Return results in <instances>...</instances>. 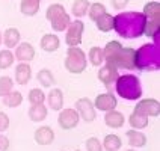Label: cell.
Here are the masks:
<instances>
[{"label":"cell","mask_w":160,"mask_h":151,"mask_svg":"<svg viewBox=\"0 0 160 151\" xmlns=\"http://www.w3.org/2000/svg\"><path fill=\"white\" fill-rule=\"evenodd\" d=\"M113 29L116 33L127 39L139 38L143 35L145 29V17L142 12L128 11V12H119L113 17Z\"/></svg>","instance_id":"cell-1"},{"label":"cell","mask_w":160,"mask_h":151,"mask_svg":"<svg viewBox=\"0 0 160 151\" xmlns=\"http://www.w3.org/2000/svg\"><path fill=\"white\" fill-rule=\"evenodd\" d=\"M106 65L115 70H133L134 68V50L132 47H122L118 41L107 43L103 48Z\"/></svg>","instance_id":"cell-2"},{"label":"cell","mask_w":160,"mask_h":151,"mask_svg":"<svg viewBox=\"0 0 160 151\" xmlns=\"http://www.w3.org/2000/svg\"><path fill=\"white\" fill-rule=\"evenodd\" d=\"M134 68L147 71L160 70V53L157 44H143L134 50Z\"/></svg>","instance_id":"cell-3"},{"label":"cell","mask_w":160,"mask_h":151,"mask_svg":"<svg viewBox=\"0 0 160 151\" xmlns=\"http://www.w3.org/2000/svg\"><path fill=\"white\" fill-rule=\"evenodd\" d=\"M115 91L116 94L124 100H139L142 97V86L141 80L133 74H122L118 76L115 80Z\"/></svg>","instance_id":"cell-4"},{"label":"cell","mask_w":160,"mask_h":151,"mask_svg":"<svg viewBox=\"0 0 160 151\" xmlns=\"http://www.w3.org/2000/svg\"><path fill=\"white\" fill-rule=\"evenodd\" d=\"M143 17H145V29L143 33L147 36L152 38L157 45H159V32H160V3L159 0L156 2H148L143 6Z\"/></svg>","instance_id":"cell-5"},{"label":"cell","mask_w":160,"mask_h":151,"mask_svg":"<svg viewBox=\"0 0 160 151\" xmlns=\"http://www.w3.org/2000/svg\"><path fill=\"white\" fill-rule=\"evenodd\" d=\"M45 18L50 21V24L53 27L54 32H62L67 30V27L71 24V18L68 15V12L65 11L62 5L59 3H53L47 8L45 12Z\"/></svg>","instance_id":"cell-6"},{"label":"cell","mask_w":160,"mask_h":151,"mask_svg":"<svg viewBox=\"0 0 160 151\" xmlns=\"http://www.w3.org/2000/svg\"><path fill=\"white\" fill-rule=\"evenodd\" d=\"M86 65H88V58L85 52L79 47H70L65 58V68L71 74H80L86 70Z\"/></svg>","instance_id":"cell-7"},{"label":"cell","mask_w":160,"mask_h":151,"mask_svg":"<svg viewBox=\"0 0 160 151\" xmlns=\"http://www.w3.org/2000/svg\"><path fill=\"white\" fill-rule=\"evenodd\" d=\"M85 32V23L76 20L72 21L70 26L67 27V35H65V43L70 47H79V44L82 43V36Z\"/></svg>","instance_id":"cell-8"},{"label":"cell","mask_w":160,"mask_h":151,"mask_svg":"<svg viewBox=\"0 0 160 151\" xmlns=\"http://www.w3.org/2000/svg\"><path fill=\"white\" fill-rule=\"evenodd\" d=\"M76 112L79 113V118H82L85 123H92L97 116L95 106L89 98H79L76 101Z\"/></svg>","instance_id":"cell-9"},{"label":"cell","mask_w":160,"mask_h":151,"mask_svg":"<svg viewBox=\"0 0 160 151\" xmlns=\"http://www.w3.org/2000/svg\"><path fill=\"white\" fill-rule=\"evenodd\" d=\"M79 121H80L79 113L72 107L71 109H63V110H61L59 118H58V124L63 130H71V128H74L76 125L79 124Z\"/></svg>","instance_id":"cell-10"},{"label":"cell","mask_w":160,"mask_h":151,"mask_svg":"<svg viewBox=\"0 0 160 151\" xmlns=\"http://www.w3.org/2000/svg\"><path fill=\"white\" fill-rule=\"evenodd\" d=\"M134 110H138V112H141L147 116H159L160 103L159 100H154V98H143L136 104Z\"/></svg>","instance_id":"cell-11"},{"label":"cell","mask_w":160,"mask_h":151,"mask_svg":"<svg viewBox=\"0 0 160 151\" xmlns=\"http://www.w3.org/2000/svg\"><path fill=\"white\" fill-rule=\"evenodd\" d=\"M116 104H118L116 97H113L110 92H104V94H100L95 98V104L94 106L97 107L98 110H101V112H109V110H113Z\"/></svg>","instance_id":"cell-12"},{"label":"cell","mask_w":160,"mask_h":151,"mask_svg":"<svg viewBox=\"0 0 160 151\" xmlns=\"http://www.w3.org/2000/svg\"><path fill=\"white\" fill-rule=\"evenodd\" d=\"M118 76H119V74H118V70H115L113 67H109V65H104V67L100 68V71H98V80H100L107 89L115 83V80L118 79Z\"/></svg>","instance_id":"cell-13"},{"label":"cell","mask_w":160,"mask_h":151,"mask_svg":"<svg viewBox=\"0 0 160 151\" xmlns=\"http://www.w3.org/2000/svg\"><path fill=\"white\" fill-rule=\"evenodd\" d=\"M14 56L17 58L20 62L29 63L33 58H35V48H33V45L29 44V43H21V44L17 45L15 54H14Z\"/></svg>","instance_id":"cell-14"},{"label":"cell","mask_w":160,"mask_h":151,"mask_svg":"<svg viewBox=\"0 0 160 151\" xmlns=\"http://www.w3.org/2000/svg\"><path fill=\"white\" fill-rule=\"evenodd\" d=\"M35 141L38 145H50L54 141V132L52 127L42 125L35 132Z\"/></svg>","instance_id":"cell-15"},{"label":"cell","mask_w":160,"mask_h":151,"mask_svg":"<svg viewBox=\"0 0 160 151\" xmlns=\"http://www.w3.org/2000/svg\"><path fill=\"white\" fill-rule=\"evenodd\" d=\"M32 79V68L26 62H20L15 68V80L18 85H27L29 80Z\"/></svg>","instance_id":"cell-16"},{"label":"cell","mask_w":160,"mask_h":151,"mask_svg":"<svg viewBox=\"0 0 160 151\" xmlns=\"http://www.w3.org/2000/svg\"><path fill=\"white\" fill-rule=\"evenodd\" d=\"M45 98L48 100V106L52 110H61L63 106V92L59 88H53L48 95H45Z\"/></svg>","instance_id":"cell-17"},{"label":"cell","mask_w":160,"mask_h":151,"mask_svg":"<svg viewBox=\"0 0 160 151\" xmlns=\"http://www.w3.org/2000/svg\"><path fill=\"white\" fill-rule=\"evenodd\" d=\"M20 32H18V29L15 27H9L5 30V33L2 35V43H5V45L8 47V48H14V47H17L20 44Z\"/></svg>","instance_id":"cell-18"},{"label":"cell","mask_w":160,"mask_h":151,"mask_svg":"<svg viewBox=\"0 0 160 151\" xmlns=\"http://www.w3.org/2000/svg\"><path fill=\"white\" fill-rule=\"evenodd\" d=\"M125 134H127V139H128V145H132L133 148H142V147L147 145V136L141 133L139 130L132 128Z\"/></svg>","instance_id":"cell-19"},{"label":"cell","mask_w":160,"mask_h":151,"mask_svg":"<svg viewBox=\"0 0 160 151\" xmlns=\"http://www.w3.org/2000/svg\"><path fill=\"white\" fill-rule=\"evenodd\" d=\"M104 123H106V125L110 127V128H119V127L124 125L125 119H124V115H122V113H119V112H116V110H109V112H106Z\"/></svg>","instance_id":"cell-20"},{"label":"cell","mask_w":160,"mask_h":151,"mask_svg":"<svg viewBox=\"0 0 160 151\" xmlns=\"http://www.w3.org/2000/svg\"><path fill=\"white\" fill-rule=\"evenodd\" d=\"M59 45H61V41H59V38L53 33H47L41 38V48L44 50V52H48V53H53L56 52L58 48H59Z\"/></svg>","instance_id":"cell-21"},{"label":"cell","mask_w":160,"mask_h":151,"mask_svg":"<svg viewBox=\"0 0 160 151\" xmlns=\"http://www.w3.org/2000/svg\"><path fill=\"white\" fill-rule=\"evenodd\" d=\"M39 5H41V0H21L20 11L26 17H33L39 11Z\"/></svg>","instance_id":"cell-22"},{"label":"cell","mask_w":160,"mask_h":151,"mask_svg":"<svg viewBox=\"0 0 160 151\" xmlns=\"http://www.w3.org/2000/svg\"><path fill=\"white\" fill-rule=\"evenodd\" d=\"M29 118L35 123H41L47 118V107L42 104H32L29 109Z\"/></svg>","instance_id":"cell-23"},{"label":"cell","mask_w":160,"mask_h":151,"mask_svg":"<svg viewBox=\"0 0 160 151\" xmlns=\"http://www.w3.org/2000/svg\"><path fill=\"white\" fill-rule=\"evenodd\" d=\"M128 123L132 125V128L141 130V128H145L148 125V116L138 112V110H134L133 113L130 115V118H128Z\"/></svg>","instance_id":"cell-24"},{"label":"cell","mask_w":160,"mask_h":151,"mask_svg":"<svg viewBox=\"0 0 160 151\" xmlns=\"http://www.w3.org/2000/svg\"><path fill=\"white\" fill-rule=\"evenodd\" d=\"M95 23H97L98 30H101V32H110L113 29V15L104 12L103 15H100L95 20Z\"/></svg>","instance_id":"cell-25"},{"label":"cell","mask_w":160,"mask_h":151,"mask_svg":"<svg viewBox=\"0 0 160 151\" xmlns=\"http://www.w3.org/2000/svg\"><path fill=\"white\" fill-rule=\"evenodd\" d=\"M36 79L39 82V85L44 86V88H50V86L54 85L53 73L50 71V70H47V68H42L41 71L38 73V74H36Z\"/></svg>","instance_id":"cell-26"},{"label":"cell","mask_w":160,"mask_h":151,"mask_svg":"<svg viewBox=\"0 0 160 151\" xmlns=\"http://www.w3.org/2000/svg\"><path fill=\"white\" fill-rule=\"evenodd\" d=\"M89 0H74L72 3V8H71V12L74 17L77 18H82L85 14H88V8H89Z\"/></svg>","instance_id":"cell-27"},{"label":"cell","mask_w":160,"mask_h":151,"mask_svg":"<svg viewBox=\"0 0 160 151\" xmlns=\"http://www.w3.org/2000/svg\"><path fill=\"white\" fill-rule=\"evenodd\" d=\"M101 145H103V148L107 151H118L121 148L122 142H121V139H119L116 134H107Z\"/></svg>","instance_id":"cell-28"},{"label":"cell","mask_w":160,"mask_h":151,"mask_svg":"<svg viewBox=\"0 0 160 151\" xmlns=\"http://www.w3.org/2000/svg\"><path fill=\"white\" fill-rule=\"evenodd\" d=\"M3 103L8 107H18L23 103V95L18 91H11L8 95L3 97Z\"/></svg>","instance_id":"cell-29"},{"label":"cell","mask_w":160,"mask_h":151,"mask_svg":"<svg viewBox=\"0 0 160 151\" xmlns=\"http://www.w3.org/2000/svg\"><path fill=\"white\" fill-rule=\"evenodd\" d=\"M88 59L91 61V63L94 67H98L101 63L104 62V54H103V48L100 47H92L89 50V54H88Z\"/></svg>","instance_id":"cell-30"},{"label":"cell","mask_w":160,"mask_h":151,"mask_svg":"<svg viewBox=\"0 0 160 151\" xmlns=\"http://www.w3.org/2000/svg\"><path fill=\"white\" fill-rule=\"evenodd\" d=\"M104 12H107L106 11V6L103 5V3H91L89 5V8H88V15L89 18L92 20V21H95L100 15H103Z\"/></svg>","instance_id":"cell-31"},{"label":"cell","mask_w":160,"mask_h":151,"mask_svg":"<svg viewBox=\"0 0 160 151\" xmlns=\"http://www.w3.org/2000/svg\"><path fill=\"white\" fill-rule=\"evenodd\" d=\"M15 62V56L9 50H0V70H6Z\"/></svg>","instance_id":"cell-32"},{"label":"cell","mask_w":160,"mask_h":151,"mask_svg":"<svg viewBox=\"0 0 160 151\" xmlns=\"http://www.w3.org/2000/svg\"><path fill=\"white\" fill-rule=\"evenodd\" d=\"M29 101H30V104H42L45 101L44 91L39 88L30 89V92H29Z\"/></svg>","instance_id":"cell-33"},{"label":"cell","mask_w":160,"mask_h":151,"mask_svg":"<svg viewBox=\"0 0 160 151\" xmlns=\"http://www.w3.org/2000/svg\"><path fill=\"white\" fill-rule=\"evenodd\" d=\"M12 86H14L12 79L8 77V76H2V77H0V97L8 95L9 92L12 91Z\"/></svg>","instance_id":"cell-34"},{"label":"cell","mask_w":160,"mask_h":151,"mask_svg":"<svg viewBox=\"0 0 160 151\" xmlns=\"http://www.w3.org/2000/svg\"><path fill=\"white\" fill-rule=\"evenodd\" d=\"M86 150L88 151H103V145L98 141L97 138H89L86 139Z\"/></svg>","instance_id":"cell-35"},{"label":"cell","mask_w":160,"mask_h":151,"mask_svg":"<svg viewBox=\"0 0 160 151\" xmlns=\"http://www.w3.org/2000/svg\"><path fill=\"white\" fill-rule=\"evenodd\" d=\"M9 127V116L5 112H0V133L8 130Z\"/></svg>","instance_id":"cell-36"},{"label":"cell","mask_w":160,"mask_h":151,"mask_svg":"<svg viewBox=\"0 0 160 151\" xmlns=\"http://www.w3.org/2000/svg\"><path fill=\"white\" fill-rule=\"evenodd\" d=\"M112 2V6L116 9V11H121V9H124L127 5H128V2L130 0H110Z\"/></svg>","instance_id":"cell-37"},{"label":"cell","mask_w":160,"mask_h":151,"mask_svg":"<svg viewBox=\"0 0 160 151\" xmlns=\"http://www.w3.org/2000/svg\"><path fill=\"white\" fill-rule=\"evenodd\" d=\"M9 148V139L6 136L0 134V151H6Z\"/></svg>","instance_id":"cell-38"},{"label":"cell","mask_w":160,"mask_h":151,"mask_svg":"<svg viewBox=\"0 0 160 151\" xmlns=\"http://www.w3.org/2000/svg\"><path fill=\"white\" fill-rule=\"evenodd\" d=\"M0 44H2V33H0Z\"/></svg>","instance_id":"cell-39"},{"label":"cell","mask_w":160,"mask_h":151,"mask_svg":"<svg viewBox=\"0 0 160 151\" xmlns=\"http://www.w3.org/2000/svg\"><path fill=\"white\" fill-rule=\"evenodd\" d=\"M127 151H134V150H133V148H132V150H127Z\"/></svg>","instance_id":"cell-40"},{"label":"cell","mask_w":160,"mask_h":151,"mask_svg":"<svg viewBox=\"0 0 160 151\" xmlns=\"http://www.w3.org/2000/svg\"><path fill=\"white\" fill-rule=\"evenodd\" d=\"M76 151H80V150H76Z\"/></svg>","instance_id":"cell-41"}]
</instances>
